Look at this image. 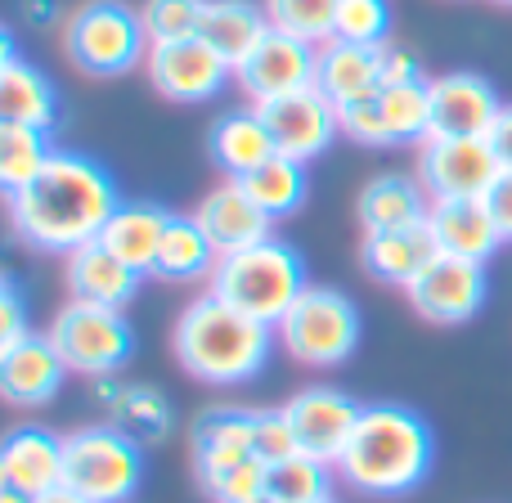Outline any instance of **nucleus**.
<instances>
[{
    "label": "nucleus",
    "mask_w": 512,
    "mask_h": 503,
    "mask_svg": "<svg viewBox=\"0 0 512 503\" xmlns=\"http://www.w3.org/2000/svg\"><path fill=\"white\" fill-rule=\"evenodd\" d=\"M436 463V441L423 414L409 405H364L351 445L337 459V477L364 499L414 495Z\"/></svg>",
    "instance_id": "obj_2"
},
{
    "label": "nucleus",
    "mask_w": 512,
    "mask_h": 503,
    "mask_svg": "<svg viewBox=\"0 0 512 503\" xmlns=\"http://www.w3.org/2000/svg\"><path fill=\"white\" fill-rule=\"evenodd\" d=\"M63 378H68V364H63L59 346L50 342V333H27L18 342L0 346V391H5L9 405H50L63 391Z\"/></svg>",
    "instance_id": "obj_16"
},
{
    "label": "nucleus",
    "mask_w": 512,
    "mask_h": 503,
    "mask_svg": "<svg viewBox=\"0 0 512 503\" xmlns=\"http://www.w3.org/2000/svg\"><path fill=\"white\" fill-rule=\"evenodd\" d=\"M113 418L122 432H131L135 441H162V436L171 432V405H167V396H162L158 387H144V382H135V387H126V396H122V405L113 409Z\"/></svg>",
    "instance_id": "obj_35"
},
{
    "label": "nucleus",
    "mask_w": 512,
    "mask_h": 503,
    "mask_svg": "<svg viewBox=\"0 0 512 503\" xmlns=\"http://www.w3.org/2000/svg\"><path fill=\"white\" fill-rule=\"evenodd\" d=\"M499 176L490 140H427L418 149V180L432 198H486Z\"/></svg>",
    "instance_id": "obj_12"
},
{
    "label": "nucleus",
    "mask_w": 512,
    "mask_h": 503,
    "mask_svg": "<svg viewBox=\"0 0 512 503\" xmlns=\"http://www.w3.org/2000/svg\"><path fill=\"white\" fill-rule=\"evenodd\" d=\"M216 261V243L203 234V225L194 216H171L167 225V239L158 248V261H153V279H167V283H194V279H212Z\"/></svg>",
    "instance_id": "obj_29"
},
{
    "label": "nucleus",
    "mask_w": 512,
    "mask_h": 503,
    "mask_svg": "<svg viewBox=\"0 0 512 503\" xmlns=\"http://www.w3.org/2000/svg\"><path fill=\"white\" fill-rule=\"evenodd\" d=\"M153 90L171 104H207L230 86L234 68L203 41V36H180V41H153L144 59Z\"/></svg>",
    "instance_id": "obj_9"
},
{
    "label": "nucleus",
    "mask_w": 512,
    "mask_h": 503,
    "mask_svg": "<svg viewBox=\"0 0 512 503\" xmlns=\"http://www.w3.org/2000/svg\"><path fill=\"white\" fill-rule=\"evenodd\" d=\"M252 503H279V499H270V495H261V499H252Z\"/></svg>",
    "instance_id": "obj_48"
},
{
    "label": "nucleus",
    "mask_w": 512,
    "mask_h": 503,
    "mask_svg": "<svg viewBox=\"0 0 512 503\" xmlns=\"http://www.w3.org/2000/svg\"><path fill=\"white\" fill-rule=\"evenodd\" d=\"M32 503H90V499L77 495V490H68V486H54V490H45V495H36Z\"/></svg>",
    "instance_id": "obj_46"
},
{
    "label": "nucleus",
    "mask_w": 512,
    "mask_h": 503,
    "mask_svg": "<svg viewBox=\"0 0 512 503\" xmlns=\"http://www.w3.org/2000/svg\"><path fill=\"white\" fill-rule=\"evenodd\" d=\"M252 454L261 463H283L292 454H301L297 432L288 423V409H256V432H252Z\"/></svg>",
    "instance_id": "obj_39"
},
{
    "label": "nucleus",
    "mask_w": 512,
    "mask_h": 503,
    "mask_svg": "<svg viewBox=\"0 0 512 503\" xmlns=\"http://www.w3.org/2000/svg\"><path fill=\"white\" fill-rule=\"evenodd\" d=\"M378 99L391 144H427V135H432V81L382 86Z\"/></svg>",
    "instance_id": "obj_32"
},
{
    "label": "nucleus",
    "mask_w": 512,
    "mask_h": 503,
    "mask_svg": "<svg viewBox=\"0 0 512 503\" xmlns=\"http://www.w3.org/2000/svg\"><path fill=\"white\" fill-rule=\"evenodd\" d=\"M436 256V239L427 225H409V230H378L360 239V265L373 283L405 292L418 274L427 270V261Z\"/></svg>",
    "instance_id": "obj_22"
},
{
    "label": "nucleus",
    "mask_w": 512,
    "mask_h": 503,
    "mask_svg": "<svg viewBox=\"0 0 512 503\" xmlns=\"http://www.w3.org/2000/svg\"><path fill=\"white\" fill-rule=\"evenodd\" d=\"M504 99L481 72H445L432 81V135L427 140H490Z\"/></svg>",
    "instance_id": "obj_13"
},
{
    "label": "nucleus",
    "mask_w": 512,
    "mask_h": 503,
    "mask_svg": "<svg viewBox=\"0 0 512 503\" xmlns=\"http://www.w3.org/2000/svg\"><path fill=\"white\" fill-rule=\"evenodd\" d=\"M495 5H508V9H512V0H495Z\"/></svg>",
    "instance_id": "obj_49"
},
{
    "label": "nucleus",
    "mask_w": 512,
    "mask_h": 503,
    "mask_svg": "<svg viewBox=\"0 0 512 503\" xmlns=\"http://www.w3.org/2000/svg\"><path fill=\"white\" fill-rule=\"evenodd\" d=\"M274 135V149L283 158H297V162H310L333 144V135L342 131L337 126V104L324 95L319 86H306L297 95H283V99H270V104H256Z\"/></svg>",
    "instance_id": "obj_15"
},
{
    "label": "nucleus",
    "mask_w": 512,
    "mask_h": 503,
    "mask_svg": "<svg viewBox=\"0 0 512 503\" xmlns=\"http://www.w3.org/2000/svg\"><path fill=\"white\" fill-rule=\"evenodd\" d=\"M360 225L364 234L378 230H409V225H427V212H432V194L423 189V180L396 176V171H382L369 185L360 189Z\"/></svg>",
    "instance_id": "obj_26"
},
{
    "label": "nucleus",
    "mask_w": 512,
    "mask_h": 503,
    "mask_svg": "<svg viewBox=\"0 0 512 503\" xmlns=\"http://www.w3.org/2000/svg\"><path fill=\"white\" fill-rule=\"evenodd\" d=\"M54 144H50V131L41 126H18V122H0V189L9 198L18 189H27L54 158Z\"/></svg>",
    "instance_id": "obj_30"
},
{
    "label": "nucleus",
    "mask_w": 512,
    "mask_h": 503,
    "mask_svg": "<svg viewBox=\"0 0 512 503\" xmlns=\"http://www.w3.org/2000/svg\"><path fill=\"white\" fill-rule=\"evenodd\" d=\"M283 409H288V423H292V432H297L301 454H315V459L333 463V468H337V459H342V450L351 445V432L364 414L360 400H351L337 387H306Z\"/></svg>",
    "instance_id": "obj_14"
},
{
    "label": "nucleus",
    "mask_w": 512,
    "mask_h": 503,
    "mask_svg": "<svg viewBox=\"0 0 512 503\" xmlns=\"http://www.w3.org/2000/svg\"><path fill=\"white\" fill-rule=\"evenodd\" d=\"M207 149H212V162L225 171L230 180H243L252 176L261 162H270L274 153V135L270 126H265L261 108H234V113H225L221 122L212 126V135H207Z\"/></svg>",
    "instance_id": "obj_25"
},
{
    "label": "nucleus",
    "mask_w": 512,
    "mask_h": 503,
    "mask_svg": "<svg viewBox=\"0 0 512 503\" xmlns=\"http://www.w3.org/2000/svg\"><path fill=\"white\" fill-rule=\"evenodd\" d=\"M50 342L59 346L68 373H81V378L117 373L135 355V333L122 310L90 306V301H68V306L54 315Z\"/></svg>",
    "instance_id": "obj_8"
},
{
    "label": "nucleus",
    "mask_w": 512,
    "mask_h": 503,
    "mask_svg": "<svg viewBox=\"0 0 512 503\" xmlns=\"http://www.w3.org/2000/svg\"><path fill=\"white\" fill-rule=\"evenodd\" d=\"M274 333L270 324L234 310L230 301H221L216 292H203L194 297L176 319V333H171V346H176V360L189 378L207 382V387H243L270 360Z\"/></svg>",
    "instance_id": "obj_3"
},
{
    "label": "nucleus",
    "mask_w": 512,
    "mask_h": 503,
    "mask_svg": "<svg viewBox=\"0 0 512 503\" xmlns=\"http://www.w3.org/2000/svg\"><path fill=\"white\" fill-rule=\"evenodd\" d=\"M0 503H32V499L18 495V490H5V486H0Z\"/></svg>",
    "instance_id": "obj_47"
},
{
    "label": "nucleus",
    "mask_w": 512,
    "mask_h": 503,
    "mask_svg": "<svg viewBox=\"0 0 512 503\" xmlns=\"http://www.w3.org/2000/svg\"><path fill=\"white\" fill-rule=\"evenodd\" d=\"M378 95H382V90H378ZM378 95L355 99V104L337 108V126H342V135H351L355 144H369V149H387V144H391L387 117H382V99Z\"/></svg>",
    "instance_id": "obj_40"
},
{
    "label": "nucleus",
    "mask_w": 512,
    "mask_h": 503,
    "mask_svg": "<svg viewBox=\"0 0 512 503\" xmlns=\"http://www.w3.org/2000/svg\"><path fill=\"white\" fill-rule=\"evenodd\" d=\"M117 207L122 198L104 162L59 149L32 185L9 198V221L18 239L32 243L36 252L72 256L86 243H99Z\"/></svg>",
    "instance_id": "obj_1"
},
{
    "label": "nucleus",
    "mask_w": 512,
    "mask_h": 503,
    "mask_svg": "<svg viewBox=\"0 0 512 503\" xmlns=\"http://www.w3.org/2000/svg\"><path fill=\"white\" fill-rule=\"evenodd\" d=\"M306 288H310L306 261H301L297 248H288L279 239H265L256 248L221 256L212 279H207V292H216L234 310H243V315L261 319L270 328H279V319L297 306V297Z\"/></svg>",
    "instance_id": "obj_4"
},
{
    "label": "nucleus",
    "mask_w": 512,
    "mask_h": 503,
    "mask_svg": "<svg viewBox=\"0 0 512 503\" xmlns=\"http://www.w3.org/2000/svg\"><path fill=\"white\" fill-rule=\"evenodd\" d=\"M279 346L301 360L306 369H337L360 351V333L364 319L360 306L346 297L342 288H328V283H310L297 297V306L279 319Z\"/></svg>",
    "instance_id": "obj_7"
},
{
    "label": "nucleus",
    "mask_w": 512,
    "mask_h": 503,
    "mask_svg": "<svg viewBox=\"0 0 512 503\" xmlns=\"http://www.w3.org/2000/svg\"><path fill=\"white\" fill-rule=\"evenodd\" d=\"M328 503H333V499H328Z\"/></svg>",
    "instance_id": "obj_50"
},
{
    "label": "nucleus",
    "mask_w": 512,
    "mask_h": 503,
    "mask_svg": "<svg viewBox=\"0 0 512 503\" xmlns=\"http://www.w3.org/2000/svg\"><path fill=\"white\" fill-rule=\"evenodd\" d=\"M427 230L436 239V252L463 256V261L486 265L490 256L504 248V234H499L486 198H432Z\"/></svg>",
    "instance_id": "obj_18"
},
{
    "label": "nucleus",
    "mask_w": 512,
    "mask_h": 503,
    "mask_svg": "<svg viewBox=\"0 0 512 503\" xmlns=\"http://www.w3.org/2000/svg\"><path fill=\"white\" fill-rule=\"evenodd\" d=\"M490 149H495V158H499V167L512 171V104L499 113V122H495V131H490Z\"/></svg>",
    "instance_id": "obj_44"
},
{
    "label": "nucleus",
    "mask_w": 512,
    "mask_h": 503,
    "mask_svg": "<svg viewBox=\"0 0 512 503\" xmlns=\"http://www.w3.org/2000/svg\"><path fill=\"white\" fill-rule=\"evenodd\" d=\"M68 288L72 301H90V306H113L126 310L144 288V274L113 256L104 243H86L68 256Z\"/></svg>",
    "instance_id": "obj_21"
},
{
    "label": "nucleus",
    "mask_w": 512,
    "mask_h": 503,
    "mask_svg": "<svg viewBox=\"0 0 512 503\" xmlns=\"http://www.w3.org/2000/svg\"><path fill=\"white\" fill-rule=\"evenodd\" d=\"M270 32V18H265V5H252V0H207L203 5V23H198V36L221 54L230 68H239L243 59L265 41Z\"/></svg>",
    "instance_id": "obj_28"
},
{
    "label": "nucleus",
    "mask_w": 512,
    "mask_h": 503,
    "mask_svg": "<svg viewBox=\"0 0 512 503\" xmlns=\"http://www.w3.org/2000/svg\"><path fill=\"white\" fill-rule=\"evenodd\" d=\"M194 221L203 225V234L216 243V252H221V256L256 248V243L274 239V216H265L261 207L252 203V194L239 185V180L216 185L212 194L198 203Z\"/></svg>",
    "instance_id": "obj_17"
},
{
    "label": "nucleus",
    "mask_w": 512,
    "mask_h": 503,
    "mask_svg": "<svg viewBox=\"0 0 512 503\" xmlns=\"http://www.w3.org/2000/svg\"><path fill=\"white\" fill-rule=\"evenodd\" d=\"M486 292V265L436 252L427 270L405 288V297L427 324H468L486 306Z\"/></svg>",
    "instance_id": "obj_10"
},
{
    "label": "nucleus",
    "mask_w": 512,
    "mask_h": 503,
    "mask_svg": "<svg viewBox=\"0 0 512 503\" xmlns=\"http://www.w3.org/2000/svg\"><path fill=\"white\" fill-rule=\"evenodd\" d=\"M23 18L36 23V27H45V23L59 18V5H54V0H23Z\"/></svg>",
    "instance_id": "obj_45"
},
{
    "label": "nucleus",
    "mask_w": 512,
    "mask_h": 503,
    "mask_svg": "<svg viewBox=\"0 0 512 503\" xmlns=\"http://www.w3.org/2000/svg\"><path fill=\"white\" fill-rule=\"evenodd\" d=\"M0 486L27 499L63 486V436L50 427H14L0 450Z\"/></svg>",
    "instance_id": "obj_20"
},
{
    "label": "nucleus",
    "mask_w": 512,
    "mask_h": 503,
    "mask_svg": "<svg viewBox=\"0 0 512 503\" xmlns=\"http://www.w3.org/2000/svg\"><path fill=\"white\" fill-rule=\"evenodd\" d=\"M409 81H427L423 77V63L409 45L387 41L382 45V86H409Z\"/></svg>",
    "instance_id": "obj_41"
},
{
    "label": "nucleus",
    "mask_w": 512,
    "mask_h": 503,
    "mask_svg": "<svg viewBox=\"0 0 512 503\" xmlns=\"http://www.w3.org/2000/svg\"><path fill=\"white\" fill-rule=\"evenodd\" d=\"M149 27L144 14L126 0H86L63 23V54L86 77H122L149 59Z\"/></svg>",
    "instance_id": "obj_6"
},
{
    "label": "nucleus",
    "mask_w": 512,
    "mask_h": 503,
    "mask_svg": "<svg viewBox=\"0 0 512 503\" xmlns=\"http://www.w3.org/2000/svg\"><path fill=\"white\" fill-rule=\"evenodd\" d=\"M171 216L176 212H167L158 203H122L113 212V221L104 225L99 243L113 256H122L126 265H135L140 274H153V261H158V248L167 239Z\"/></svg>",
    "instance_id": "obj_27"
},
{
    "label": "nucleus",
    "mask_w": 512,
    "mask_h": 503,
    "mask_svg": "<svg viewBox=\"0 0 512 503\" xmlns=\"http://www.w3.org/2000/svg\"><path fill=\"white\" fill-rule=\"evenodd\" d=\"M0 122L41 126V131H54L59 122V90L36 63L18 59L9 32H0Z\"/></svg>",
    "instance_id": "obj_19"
},
{
    "label": "nucleus",
    "mask_w": 512,
    "mask_h": 503,
    "mask_svg": "<svg viewBox=\"0 0 512 503\" xmlns=\"http://www.w3.org/2000/svg\"><path fill=\"white\" fill-rule=\"evenodd\" d=\"M207 0H144V27L149 41H180V36H198Z\"/></svg>",
    "instance_id": "obj_38"
},
{
    "label": "nucleus",
    "mask_w": 512,
    "mask_h": 503,
    "mask_svg": "<svg viewBox=\"0 0 512 503\" xmlns=\"http://www.w3.org/2000/svg\"><path fill=\"white\" fill-rule=\"evenodd\" d=\"M32 328H27V310H23V297H18V283L5 279L0 283V346L18 342V337H27Z\"/></svg>",
    "instance_id": "obj_42"
},
{
    "label": "nucleus",
    "mask_w": 512,
    "mask_h": 503,
    "mask_svg": "<svg viewBox=\"0 0 512 503\" xmlns=\"http://www.w3.org/2000/svg\"><path fill=\"white\" fill-rule=\"evenodd\" d=\"M486 207H490V216H495L504 243H512V171H504V176L495 180V189L486 194Z\"/></svg>",
    "instance_id": "obj_43"
},
{
    "label": "nucleus",
    "mask_w": 512,
    "mask_h": 503,
    "mask_svg": "<svg viewBox=\"0 0 512 503\" xmlns=\"http://www.w3.org/2000/svg\"><path fill=\"white\" fill-rule=\"evenodd\" d=\"M256 432V409L239 405H216L194 418V450H216V445H252Z\"/></svg>",
    "instance_id": "obj_36"
},
{
    "label": "nucleus",
    "mask_w": 512,
    "mask_h": 503,
    "mask_svg": "<svg viewBox=\"0 0 512 503\" xmlns=\"http://www.w3.org/2000/svg\"><path fill=\"white\" fill-rule=\"evenodd\" d=\"M315 86L333 99L337 108L369 99L382 90V45H355V41H324L319 45Z\"/></svg>",
    "instance_id": "obj_24"
},
{
    "label": "nucleus",
    "mask_w": 512,
    "mask_h": 503,
    "mask_svg": "<svg viewBox=\"0 0 512 503\" xmlns=\"http://www.w3.org/2000/svg\"><path fill=\"white\" fill-rule=\"evenodd\" d=\"M333 463L315 459V454H292V459L270 468V490L265 495L279 503H328L333 490Z\"/></svg>",
    "instance_id": "obj_33"
},
{
    "label": "nucleus",
    "mask_w": 512,
    "mask_h": 503,
    "mask_svg": "<svg viewBox=\"0 0 512 503\" xmlns=\"http://www.w3.org/2000/svg\"><path fill=\"white\" fill-rule=\"evenodd\" d=\"M315 68H319V45L270 27L265 41L234 68V81H239V90L252 104H270V99L315 86Z\"/></svg>",
    "instance_id": "obj_11"
},
{
    "label": "nucleus",
    "mask_w": 512,
    "mask_h": 503,
    "mask_svg": "<svg viewBox=\"0 0 512 503\" xmlns=\"http://www.w3.org/2000/svg\"><path fill=\"white\" fill-rule=\"evenodd\" d=\"M63 486L90 503H135L144 490V445L117 423L63 436Z\"/></svg>",
    "instance_id": "obj_5"
},
{
    "label": "nucleus",
    "mask_w": 512,
    "mask_h": 503,
    "mask_svg": "<svg viewBox=\"0 0 512 503\" xmlns=\"http://www.w3.org/2000/svg\"><path fill=\"white\" fill-rule=\"evenodd\" d=\"M194 477L212 503H252L270 490V463L252 454V445H216L194 450Z\"/></svg>",
    "instance_id": "obj_23"
},
{
    "label": "nucleus",
    "mask_w": 512,
    "mask_h": 503,
    "mask_svg": "<svg viewBox=\"0 0 512 503\" xmlns=\"http://www.w3.org/2000/svg\"><path fill=\"white\" fill-rule=\"evenodd\" d=\"M265 18L274 32L324 45L337 32V0H265Z\"/></svg>",
    "instance_id": "obj_34"
},
{
    "label": "nucleus",
    "mask_w": 512,
    "mask_h": 503,
    "mask_svg": "<svg viewBox=\"0 0 512 503\" xmlns=\"http://www.w3.org/2000/svg\"><path fill=\"white\" fill-rule=\"evenodd\" d=\"M337 41L387 45L391 41V5L387 0H337Z\"/></svg>",
    "instance_id": "obj_37"
},
{
    "label": "nucleus",
    "mask_w": 512,
    "mask_h": 503,
    "mask_svg": "<svg viewBox=\"0 0 512 503\" xmlns=\"http://www.w3.org/2000/svg\"><path fill=\"white\" fill-rule=\"evenodd\" d=\"M243 189L252 194V203L261 207L265 216H292L301 203H306L310 194V176H306V162L297 158H283V153H274L270 162H261V167L252 171V176L239 180Z\"/></svg>",
    "instance_id": "obj_31"
}]
</instances>
